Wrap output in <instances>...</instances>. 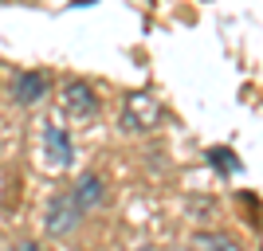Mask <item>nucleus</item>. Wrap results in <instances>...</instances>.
Here are the masks:
<instances>
[{
    "label": "nucleus",
    "mask_w": 263,
    "mask_h": 251,
    "mask_svg": "<svg viewBox=\"0 0 263 251\" xmlns=\"http://www.w3.org/2000/svg\"><path fill=\"white\" fill-rule=\"evenodd\" d=\"M0 4H4V0H0Z\"/></svg>",
    "instance_id": "11"
},
{
    "label": "nucleus",
    "mask_w": 263,
    "mask_h": 251,
    "mask_svg": "<svg viewBox=\"0 0 263 251\" xmlns=\"http://www.w3.org/2000/svg\"><path fill=\"white\" fill-rule=\"evenodd\" d=\"M193 251H243V247L228 231H197L193 236Z\"/></svg>",
    "instance_id": "7"
},
{
    "label": "nucleus",
    "mask_w": 263,
    "mask_h": 251,
    "mask_svg": "<svg viewBox=\"0 0 263 251\" xmlns=\"http://www.w3.org/2000/svg\"><path fill=\"white\" fill-rule=\"evenodd\" d=\"M44 161L55 165V169H67V165L75 161V145H71V133L63 126H44Z\"/></svg>",
    "instance_id": "3"
},
{
    "label": "nucleus",
    "mask_w": 263,
    "mask_h": 251,
    "mask_svg": "<svg viewBox=\"0 0 263 251\" xmlns=\"http://www.w3.org/2000/svg\"><path fill=\"white\" fill-rule=\"evenodd\" d=\"M157 118H161V106H157L154 94L138 90V94H130V99H126V110H122V126H126L130 133H138V130H154Z\"/></svg>",
    "instance_id": "2"
},
{
    "label": "nucleus",
    "mask_w": 263,
    "mask_h": 251,
    "mask_svg": "<svg viewBox=\"0 0 263 251\" xmlns=\"http://www.w3.org/2000/svg\"><path fill=\"white\" fill-rule=\"evenodd\" d=\"M79 200V208L87 212V208H99L102 200H106V181H102L99 173H87V177H79V185L71 188Z\"/></svg>",
    "instance_id": "6"
},
{
    "label": "nucleus",
    "mask_w": 263,
    "mask_h": 251,
    "mask_svg": "<svg viewBox=\"0 0 263 251\" xmlns=\"http://www.w3.org/2000/svg\"><path fill=\"white\" fill-rule=\"evenodd\" d=\"M16 251H44V247H40V243H20Z\"/></svg>",
    "instance_id": "9"
},
{
    "label": "nucleus",
    "mask_w": 263,
    "mask_h": 251,
    "mask_svg": "<svg viewBox=\"0 0 263 251\" xmlns=\"http://www.w3.org/2000/svg\"><path fill=\"white\" fill-rule=\"evenodd\" d=\"M138 251H154V247H138Z\"/></svg>",
    "instance_id": "10"
},
{
    "label": "nucleus",
    "mask_w": 263,
    "mask_h": 251,
    "mask_svg": "<svg viewBox=\"0 0 263 251\" xmlns=\"http://www.w3.org/2000/svg\"><path fill=\"white\" fill-rule=\"evenodd\" d=\"M209 161L216 165L220 173H232V169H240V161H232V153H228V149H212V153H209Z\"/></svg>",
    "instance_id": "8"
},
{
    "label": "nucleus",
    "mask_w": 263,
    "mask_h": 251,
    "mask_svg": "<svg viewBox=\"0 0 263 251\" xmlns=\"http://www.w3.org/2000/svg\"><path fill=\"white\" fill-rule=\"evenodd\" d=\"M63 106H67V114H75V118H95V114H99V99H95V90H90L87 83H67Z\"/></svg>",
    "instance_id": "4"
},
{
    "label": "nucleus",
    "mask_w": 263,
    "mask_h": 251,
    "mask_svg": "<svg viewBox=\"0 0 263 251\" xmlns=\"http://www.w3.org/2000/svg\"><path fill=\"white\" fill-rule=\"evenodd\" d=\"M79 220H83V208H79L75 192H55L44 208V231L55 236V240H63L71 231L79 228Z\"/></svg>",
    "instance_id": "1"
},
{
    "label": "nucleus",
    "mask_w": 263,
    "mask_h": 251,
    "mask_svg": "<svg viewBox=\"0 0 263 251\" xmlns=\"http://www.w3.org/2000/svg\"><path fill=\"white\" fill-rule=\"evenodd\" d=\"M44 94H47V75L44 71H24V75H16V83H12V99L20 102V106H35Z\"/></svg>",
    "instance_id": "5"
}]
</instances>
